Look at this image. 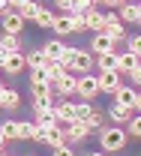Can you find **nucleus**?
Returning a JSON list of instances; mask_svg holds the SVG:
<instances>
[{
  "label": "nucleus",
  "instance_id": "nucleus-1",
  "mask_svg": "<svg viewBox=\"0 0 141 156\" xmlns=\"http://www.w3.org/2000/svg\"><path fill=\"white\" fill-rule=\"evenodd\" d=\"M96 132H99V147L105 153H117V150L126 147V141H129V132L120 129V123H114V126H99Z\"/></svg>",
  "mask_w": 141,
  "mask_h": 156
},
{
  "label": "nucleus",
  "instance_id": "nucleus-2",
  "mask_svg": "<svg viewBox=\"0 0 141 156\" xmlns=\"http://www.w3.org/2000/svg\"><path fill=\"white\" fill-rule=\"evenodd\" d=\"M60 63L69 69V72L81 75V72H90V69H93L96 57H93V51H84V48H66V54H63Z\"/></svg>",
  "mask_w": 141,
  "mask_h": 156
},
{
  "label": "nucleus",
  "instance_id": "nucleus-3",
  "mask_svg": "<svg viewBox=\"0 0 141 156\" xmlns=\"http://www.w3.org/2000/svg\"><path fill=\"white\" fill-rule=\"evenodd\" d=\"M30 96H33V108L42 111V108H54V84L45 81V84H33L30 87Z\"/></svg>",
  "mask_w": 141,
  "mask_h": 156
},
{
  "label": "nucleus",
  "instance_id": "nucleus-4",
  "mask_svg": "<svg viewBox=\"0 0 141 156\" xmlns=\"http://www.w3.org/2000/svg\"><path fill=\"white\" fill-rule=\"evenodd\" d=\"M81 99H93V96H99L102 93V87H99V78L96 75H90V72H81L78 75V90H75Z\"/></svg>",
  "mask_w": 141,
  "mask_h": 156
},
{
  "label": "nucleus",
  "instance_id": "nucleus-5",
  "mask_svg": "<svg viewBox=\"0 0 141 156\" xmlns=\"http://www.w3.org/2000/svg\"><path fill=\"white\" fill-rule=\"evenodd\" d=\"M90 132H93V129H90L84 120H72V123H66V129H63V135H66V141H69V144H78V141H84Z\"/></svg>",
  "mask_w": 141,
  "mask_h": 156
},
{
  "label": "nucleus",
  "instance_id": "nucleus-6",
  "mask_svg": "<svg viewBox=\"0 0 141 156\" xmlns=\"http://www.w3.org/2000/svg\"><path fill=\"white\" fill-rule=\"evenodd\" d=\"M99 87H102V93H114L117 87L123 84V75L117 72V69H99Z\"/></svg>",
  "mask_w": 141,
  "mask_h": 156
},
{
  "label": "nucleus",
  "instance_id": "nucleus-7",
  "mask_svg": "<svg viewBox=\"0 0 141 156\" xmlns=\"http://www.w3.org/2000/svg\"><path fill=\"white\" fill-rule=\"evenodd\" d=\"M54 84V93H60V96H72L75 90H78V75L75 72H63L57 81H51Z\"/></svg>",
  "mask_w": 141,
  "mask_h": 156
},
{
  "label": "nucleus",
  "instance_id": "nucleus-8",
  "mask_svg": "<svg viewBox=\"0 0 141 156\" xmlns=\"http://www.w3.org/2000/svg\"><path fill=\"white\" fill-rule=\"evenodd\" d=\"M0 27L6 33H21L24 30V15H21L18 9H9L6 15H0Z\"/></svg>",
  "mask_w": 141,
  "mask_h": 156
},
{
  "label": "nucleus",
  "instance_id": "nucleus-9",
  "mask_svg": "<svg viewBox=\"0 0 141 156\" xmlns=\"http://www.w3.org/2000/svg\"><path fill=\"white\" fill-rule=\"evenodd\" d=\"M114 45H117V42L108 36V33H102V30L90 36V51H93V57H96V54H108V51H114Z\"/></svg>",
  "mask_w": 141,
  "mask_h": 156
},
{
  "label": "nucleus",
  "instance_id": "nucleus-10",
  "mask_svg": "<svg viewBox=\"0 0 141 156\" xmlns=\"http://www.w3.org/2000/svg\"><path fill=\"white\" fill-rule=\"evenodd\" d=\"M54 114H57V120H60V126H66V123H72V120H78L75 117V102L66 96L60 102V105H54Z\"/></svg>",
  "mask_w": 141,
  "mask_h": 156
},
{
  "label": "nucleus",
  "instance_id": "nucleus-11",
  "mask_svg": "<svg viewBox=\"0 0 141 156\" xmlns=\"http://www.w3.org/2000/svg\"><path fill=\"white\" fill-rule=\"evenodd\" d=\"M24 66H27V57H24L21 51H12V54L6 57V63H3V72H6V75H18V72H24Z\"/></svg>",
  "mask_w": 141,
  "mask_h": 156
},
{
  "label": "nucleus",
  "instance_id": "nucleus-12",
  "mask_svg": "<svg viewBox=\"0 0 141 156\" xmlns=\"http://www.w3.org/2000/svg\"><path fill=\"white\" fill-rule=\"evenodd\" d=\"M108 117H111L114 123H120V126H123V123L132 117V105H123V102L114 99V105H108Z\"/></svg>",
  "mask_w": 141,
  "mask_h": 156
},
{
  "label": "nucleus",
  "instance_id": "nucleus-13",
  "mask_svg": "<svg viewBox=\"0 0 141 156\" xmlns=\"http://www.w3.org/2000/svg\"><path fill=\"white\" fill-rule=\"evenodd\" d=\"M18 105H21V96L12 87H3V90H0V108H3V111H15Z\"/></svg>",
  "mask_w": 141,
  "mask_h": 156
},
{
  "label": "nucleus",
  "instance_id": "nucleus-14",
  "mask_svg": "<svg viewBox=\"0 0 141 156\" xmlns=\"http://www.w3.org/2000/svg\"><path fill=\"white\" fill-rule=\"evenodd\" d=\"M84 21H87V30H93V33L105 30V12H96V6L84 12Z\"/></svg>",
  "mask_w": 141,
  "mask_h": 156
},
{
  "label": "nucleus",
  "instance_id": "nucleus-15",
  "mask_svg": "<svg viewBox=\"0 0 141 156\" xmlns=\"http://www.w3.org/2000/svg\"><path fill=\"white\" fill-rule=\"evenodd\" d=\"M66 48H69V45H63V39H51V42H45V45H42V51L48 54V60H63Z\"/></svg>",
  "mask_w": 141,
  "mask_h": 156
},
{
  "label": "nucleus",
  "instance_id": "nucleus-16",
  "mask_svg": "<svg viewBox=\"0 0 141 156\" xmlns=\"http://www.w3.org/2000/svg\"><path fill=\"white\" fill-rule=\"evenodd\" d=\"M51 30H54L57 36H69V33H72V18H69V12L57 15V18H54V24H51Z\"/></svg>",
  "mask_w": 141,
  "mask_h": 156
},
{
  "label": "nucleus",
  "instance_id": "nucleus-17",
  "mask_svg": "<svg viewBox=\"0 0 141 156\" xmlns=\"http://www.w3.org/2000/svg\"><path fill=\"white\" fill-rule=\"evenodd\" d=\"M111 96L117 99V102H123V105H132V108H135V96H138V93H135L129 84H120V87H117Z\"/></svg>",
  "mask_w": 141,
  "mask_h": 156
},
{
  "label": "nucleus",
  "instance_id": "nucleus-18",
  "mask_svg": "<svg viewBox=\"0 0 141 156\" xmlns=\"http://www.w3.org/2000/svg\"><path fill=\"white\" fill-rule=\"evenodd\" d=\"M102 33H108V36L114 39V42H120V39H126V36H129V33H126V27H123V21H120V18H117V21H108Z\"/></svg>",
  "mask_w": 141,
  "mask_h": 156
},
{
  "label": "nucleus",
  "instance_id": "nucleus-19",
  "mask_svg": "<svg viewBox=\"0 0 141 156\" xmlns=\"http://www.w3.org/2000/svg\"><path fill=\"white\" fill-rule=\"evenodd\" d=\"M0 48L9 51V54H12V51H21V36H18V33H6V30H3V36H0Z\"/></svg>",
  "mask_w": 141,
  "mask_h": 156
},
{
  "label": "nucleus",
  "instance_id": "nucleus-20",
  "mask_svg": "<svg viewBox=\"0 0 141 156\" xmlns=\"http://www.w3.org/2000/svg\"><path fill=\"white\" fill-rule=\"evenodd\" d=\"M138 60H141V57H135L132 51H123V54H117V72H120V75H126V72H129V69H132Z\"/></svg>",
  "mask_w": 141,
  "mask_h": 156
},
{
  "label": "nucleus",
  "instance_id": "nucleus-21",
  "mask_svg": "<svg viewBox=\"0 0 141 156\" xmlns=\"http://www.w3.org/2000/svg\"><path fill=\"white\" fill-rule=\"evenodd\" d=\"M0 129H3V135L9 138V141H18L21 138V120H3Z\"/></svg>",
  "mask_w": 141,
  "mask_h": 156
},
{
  "label": "nucleus",
  "instance_id": "nucleus-22",
  "mask_svg": "<svg viewBox=\"0 0 141 156\" xmlns=\"http://www.w3.org/2000/svg\"><path fill=\"white\" fill-rule=\"evenodd\" d=\"M54 18H57V15H54V12H51V9H48V6H42L39 12H36V27H42V30H48V27H51V24H54Z\"/></svg>",
  "mask_w": 141,
  "mask_h": 156
},
{
  "label": "nucleus",
  "instance_id": "nucleus-23",
  "mask_svg": "<svg viewBox=\"0 0 141 156\" xmlns=\"http://www.w3.org/2000/svg\"><path fill=\"white\" fill-rule=\"evenodd\" d=\"M120 21H123V24L138 21V3H123V6H120Z\"/></svg>",
  "mask_w": 141,
  "mask_h": 156
},
{
  "label": "nucleus",
  "instance_id": "nucleus-24",
  "mask_svg": "<svg viewBox=\"0 0 141 156\" xmlns=\"http://www.w3.org/2000/svg\"><path fill=\"white\" fill-rule=\"evenodd\" d=\"M96 69H117V51L96 54Z\"/></svg>",
  "mask_w": 141,
  "mask_h": 156
},
{
  "label": "nucleus",
  "instance_id": "nucleus-25",
  "mask_svg": "<svg viewBox=\"0 0 141 156\" xmlns=\"http://www.w3.org/2000/svg\"><path fill=\"white\" fill-rule=\"evenodd\" d=\"M39 9H42V3H39V0H27L24 6H18V12L24 15V21H33V18H36V12H39Z\"/></svg>",
  "mask_w": 141,
  "mask_h": 156
},
{
  "label": "nucleus",
  "instance_id": "nucleus-26",
  "mask_svg": "<svg viewBox=\"0 0 141 156\" xmlns=\"http://www.w3.org/2000/svg\"><path fill=\"white\" fill-rule=\"evenodd\" d=\"M84 123H87L90 129H99L102 123H105V111H99V108H90V111H87V117H84Z\"/></svg>",
  "mask_w": 141,
  "mask_h": 156
},
{
  "label": "nucleus",
  "instance_id": "nucleus-27",
  "mask_svg": "<svg viewBox=\"0 0 141 156\" xmlns=\"http://www.w3.org/2000/svg\"><path fill=\"white\" fill-rule=\"evenodd\" d=\"M33 66H48V54H45L42 48L27 54V69H33Z\"/></svg>",
  "mask_w": 141,
  "mask_h": 156
},
{
  "label": "nucleus",
  "instance_id": "nucleus-28",
  "mask_svg": "<svg viewBox=\"0 0 141 156\" xmlns=\"http://www.w3.org/2000/svg\"><path fill=\"white\" fill-rule=\"evenodd\" d=\"M45 69H48V78H51V81H57V78H60L63 72H69V69L63 66L60 60H48V66H45Z\"/></svg>",
  "mask_w": 141,
  "mask_h": 156
},
{
  "label": "nucleus",
  "instance_id": "nucleus-29",
  "mask_svg": "<svg viewBox=\"0 0 141 156\" xmlns=\"http://www.w3.org/2000/svg\"><path fill=\"white\" fill-rule=\"evenodd\" d=\"M45 81H51L48 78V69L45 66H33L30 69V84H45Z\"/></svg>",
  "mask_w": 141,
  "mask_h": 156
},
{
  "label": "nucleus",
  "instance_id": "nucleus-30",
  "mask_svg": "<svg viewBox=\"0 0 141 156\" xmlns=\"http://www.w3.org/2000/svg\"><path fill=\"white\" fill-rule=\"evenodd\" d=\"M126 132H129L132 138H141V111H138L135 117H129V120H126Z\"/></svg>",
  "mask_w": 141,
  "mask_h": 156
},
{
  "label": "nucleus",
  "instance_id": "nucleus-31",
  "mask_svg": "<svg viewBox=\"0 0 141 156\" xmlns=\"http://www.w3.org/2000/svg\"><path fill=\"white\" fill-rule=\"evenodd\" d=\"M69 18H72V33H84V30H87L84 12H69Z\"/></svg>",
  "mask_w": 141,
  "mask_h": 156
},
{
  "label": "nucleus",
  "instance_id": "nucleus-32",
  "mask_svg": "<svg viewBox=\"0 0 141 156\" xmlns=\"http://www.w3.org/2000/svg\"><path fill=\"white\" fill-rule=\"evenodd\" d=\"M90 108H93V105H90V99H81V102H75V117H78V120H84Z\"/></svg>",
  "mask_w": 141,
  "mask_h": 156
},
{
  "label": "nucleus",
  "instance_id": "nucleus-33",
  "mask_svg": "<svg viewBox=\"0 0 141 156\" xmlns=\"http://www.w3.org/2000/svg\"><path fill=\"white\" fill-rule=\"evenodd\" d=\"M126 39H129V51L135 57H141V36H126Z\"/></svg>",
  "mask_w": 141,
  "mask_h": 156
},
{
  "label": "nucleus",
  "instance_id": "nucleus-34",
  "mask_svg": "<svg viewBox=\"0 0 141 156\" xmlns=\"http://www.w3.org/2000/svg\"><path fill=\"white\" fill-rule=\"evenodd\" d=\"M126 75H129V81H132V84H141V60L129 69V72H126Z\"/></svg>",
  "mask_w": 141,
  "mask_h": 156
},
{
  "label": "nucleus",
  "instance_id": "nucleus-35",
  "mask_svg": "<svg viewBox=\"0 0 141 156\" xmlns=\"http://www.w3.org/2000/svg\"><path fill=\"white\" fill-rule=\"evenodd\" d=\"M96 3L93 0H75V6H72V12H87V9H93Z\"/></svg>",
  "mask_w": 141,
  "mask_h": 156
},
{
  "label": "nucleus",
  "instance_id": "nucleus-36",
  "mask_svg": "<svg viewBox=\"0 0 141 156\" xmlns=\"http://www.w3.org/2000/svg\"><path fill=\"white\" fill-rule=\"evenodd\" d=\"M54 6H57L60 12H72V6H75V0H54Z\"/></svg>",
  "mask_w": 141,
  "mask_h": 156
},
{
  "label": "nucleus",
  "instance_id": "nucleus-37",
  "mask_svg": "<svg viewBox=\"0 0 141 156\" xmlns=\"http://www.w3.org/2000/svg\"><path fill=\"white\" fill-rule=\"evenodd\" d=\"M99 3H105L108 9H120V6L126 3V0H99Z\"/></svg>",
  "mask_w": 141,
  "mask_h": 156
},
{
  "label": "nucleus",
  "instance_id": "nucleus-38",
  "mask_svg": "<svg viewBox=\"0 0 141 156\" xmlns=\"http://www.w3.org/2000/svg\"><path fill=\"white\" fill-rule=\"evenodd\" d=\"M6 141H9V138L3 135V129H0V156H3V150H6Z\"/></svg>",
  "mask_w": 141,
  "mask_h": 156
},
{
  "label": "nucleus",
  "instance_id": "nucleus-39",
  "mask_svg": "<svg viewBox=\"0 0 141 156\" xmlns=\"http://www.w3.org/2000/svg\"><path fill=\"white\" fill-rule=\"evenodd\" d=\"M6 57H9V51H3V48H0V69H3V63H6Z\"/></svg>",
  "mask_w": 141,
  "mask_h": 156
},
{
  "label": "nucleus",
  "instance_id": "nucleus-40",
  "mask_svg": "<svg viewBox=\"0 0 141 156\" xmlns=\"http://www.w3.org/2000/svg\"><path fill=\"white\" fill-rule=\"evenodd\" d=\"M9 3H12V9H18V6H24V3H27V0H9Z\"/></svg>",
  "mask_w": 141,
  "mask_h": 156
},
{
  "label": "nucleus",
  "instance_id": "nucleus-41",
  "mask_svg": "<svg viewBox=\"0 0 141 156\" xmlns=\"http://www.w3.org/2000/svg\"><path fill=\"white\" fill-rule=\"evenodd\" d=\"M135 108H138V111H141V93H138V96H135Z\"/></svg>",
  "mask_w": 141,
  "mask_h": 156
},
{
  "label": "nucleus",
  "instance_id": "nucleus-42",
  "mask_svg": "<svg viewBox=\"0 0 141 156\" xmlns=\"http://www.w3.org/2000/svg\"><path fill=\"white\" fill-rule=\"evenodd\" d=\"M135 24H141V0H138V21H135Z\"/></svg>",
  "mask_w": 141,
  "mask_h": 156
},
{
  "label": "nucleus",
  "instance_id": "nucleus-43",
  "mask_svg": "<svg viewBox=\"0 0 141 156\" xmlns=\"http://www.w3.org/2000/svg\"><path fill=\"white\" fill-rule=\"evenodd\" d=\"M3 87H6V84H3V81H0V90H3Z\"/></svg>",
  "mask_w": 141,
  "mask_h": 156
},
{
  "label": "nucleus",
  "instance_id": "nucleus-44",
  "mask_svg": "<svg viewBox=\"0 0 141 156\" xmlns=\"http://www.w3.org/2000/svg\"><path fill=\"white\" fill-rule=\"evenodd\" d=\"M93 3H99V0H93Z\"/></svg>",
  "mask_w": 141,
  "mask_h": 156
}]
</instances>
